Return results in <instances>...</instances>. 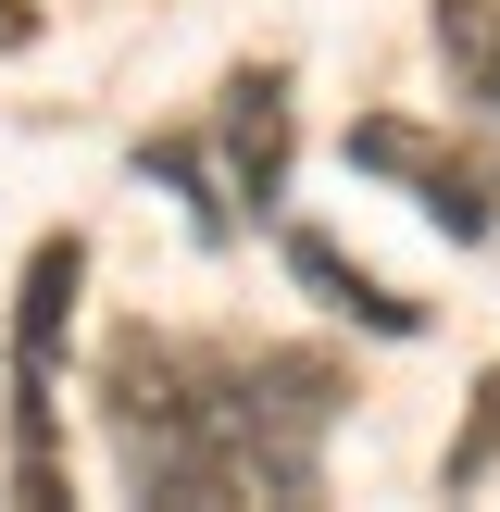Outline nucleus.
Wrapping results in <instances>:
<instances>
[{
	"instance_id": "1",
	"label": "nucleus",
	"mask_w": 500,
	"mask_h": 512,
	"mask_svg": "<svg viewBox=\"0 0 500 512\" xmlns=\"http://www.w3.org/2000/svg\"><path fill=\"white\" fill-rule=\"evenodd\" d=\"M100 413H113V463H125L138 500H238L250 488L225 363H188V350L150 338V325L113 338V363H100Z\"/></svg>"
},
{
	"instance_id": "2",
	"label": "nucleus",
	"mask_w": 500,
	"mask_h": 512,
	"mask_svg": "<svg viewBox=\"0 0 500 512\" xmlns=\"http://www.w3.org/2000/svg\"><path fill=\"white\" fill-rule=\"evenodd\" d=\"M75 275H88V250L50 238L38 263H25V300H13V488L25 500H63V450H50V350H63Z\"/></svg>"
},
{
	"instance_id": "3",
	"label": "nucleus",
	"mask_w": 500,
	"mask_h": 512,
	"mask_svg": "<svg viewBox=\"0 0 500 512\" xmlns=\"http://www.w3.org/2000/svg\"><path fill=\"white\" fill-rule=\"evenodd\" d=\"M350 163H363V175H400V188H425V213H438L450 238H488V163H463V150L413 138L400 113L350 125Z\"/></svg>"
},
{
	"instance_id": "4",
	"label": "nucleus",
	"mask_w": 500,
	"mask_h": 512,
	"mask_svg": "<svg viewBox=\"0 0 500 512\" xmlns=\"http://www.w3.org/2000/svg\"><path fill=\"white\" fill-rule=\"evenodd\" d=\"M225 175H238L250 213H275V188H288V88L275 75H238L225 88Z\"/></svg>"
},
{
	"instance_id": "5",
	"label": "nucleus",
	"mask_w": 500,
	"mask_h": 512,
	"mask_svg": "<svg viewBox=\"0 0 500 512\" xmlns=\"http://www.w3.org/2000/svg\"><path fill=\"white\" fill-rule=\"evenodd\" d=\"M288 275H300V288H325V300H338V313L350 325H375V338H413V300H388V288H375V275L363 263H338V250H325V238H288Z\"/></svg>"
},
{
	"instance_id": "6",
	"label": "nucleus",
	"mask_w": 500,
	"mask_h": 512,
	"mask_svg": "<svg viewBox=\"0 0 500 512\" xmlns=\"http://www.w3.org/2000/svg\"><path fill=\"white\" fill-rule=\"evenodd\" d=\"M438 63L500 113V0H438Z\"/></svg>"
},
{
	"instance_id": "7",
	"label": "nucleus",
	"mask_w": 500,
	"mask_h": 512,
	"mask_svg": "<svg viewBox=\"0 0 500 512\" xmlns=\"http://www.w3.org/2000/svg\"><path fill=\"white\" fill-rule=\"evenodd\" d=\"M500 463V375H488V388H475V425H463V438H450V488H475V475H488Z\"/></svg>"
},
{
	"instance_id": "8",
	"label": "nucleus",
	"mask_w": 500,
	"mask_h": 512,
	"mask_svg": "<svg viewBox=\"0 0 500 512\" xmlns=\"http://www.w3.org/2000/svg\"><path fill=\"white\" fill-rule=\"evenodd\" d=\"M13 38H25V0H0V50H13Z\"/></svg>"
}]
</instances>
